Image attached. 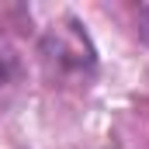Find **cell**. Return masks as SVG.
Segmentation results:
<instances>
[{"label":"cell","instance_id":"obj_1","mask_svg":"<svg viewBox=\"0 0 149 149\" xmlns=\"http://www.w3.org/2000/svg\"><path fill=\"white\" fill-rule=\"evenodd\" d=\"M42 56L56 76L87 80L94 73V45L83 35V28L73 17H63V24H52L42 31Z\"/></svg>","mask_w":149,"mask_h":149},{"label":"cell","instance_id":"obj_2","mask_svg":"<svg viewBox=\"0 0 149 149\" xmlns=\"http://www.w3.org/2000/svg\"><path fill=\"white\" fill-rule=\"evenodd\" d=\"M21 76H24L21 52H17V45H14V38L7 35V31H3V24H0V104L17 90Z\"/></svg>","mask_w":149,"mask_h":149}]
</instances>
